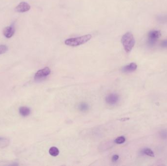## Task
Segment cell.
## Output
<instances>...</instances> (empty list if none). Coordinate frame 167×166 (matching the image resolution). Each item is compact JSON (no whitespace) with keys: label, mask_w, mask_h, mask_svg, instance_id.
Returning <instances> with one entry per match:
<instances>
[{"label":"cell","mask_w":167,"mask_h":166,"mask_svg":"<svg viewBox=\"0 0 167 166\" xmlns=\"http://www.w3.org/2000/svg\"><path fill=\"white\" fill-rule=\"evenodd\" d=\"M121 43L126 52H130L134 47L135 43V39L132 34L130 32L125 33L122 36Z\"/></svg>","instance_id":"1"},{"label":"cell","mask_w":167,"mask_h":166,"mask_svg":"<svg viewBox=\"0 0 167 166\" xmlns=\"http://www.w3.org/2000/svg\"><path fill=\"white\" fill-rule=\"evenodd\" d=\"M91 38V35L88 34L79 37L68 39L65 41V44L68 46L76 47L87 43Z\"/></svg>","instance_id":"2"},{"label":"cell","mask_w":167,"mask_h":166,"mask_svg":"<svg viewBox=\"0 0 167 166\" xmlns=\"http://www.w3.org/2000/svg\"><path fill=\"white\" fill-rule=\"evenodd\" d=\"M160 32L159 31L153 30L149 31L148 34L147 44L149 47H153L156 44L158 39L160 37Z\"/></svg>","instance_id":"3"},{"label":"cell","mask_w":167,"mask_h":166,"mask_svg":"<svg viewBox=\"0 0 167 166\" xmlns=\"http://www.w3.org/2000/svg\"><path fill=\"white\" fill-rule=\"evenodd\" d=\"M51 69L48 67H45L39 70L35 75V80H40L48 76L51 74Z\"/></svg>","instance_id":"4"},{"label":"cell","mask_w":167,"mask_h":166,"mask_svg":"<svg viewBox=\"0 0 167 166\" xmlns=\"http://www.w3.org/2000/svg\"><path fill=\"white\" fill-rule=\"evenodd\" d=\"M119 97L117 94H110L105 97V101L109 105H113L117 103Z\"/></svg>","instance_id":"5"},{"label":"cell","mask_w":167,"mask_h":166,"mask_svg":"<svg viewBox=\"0 0 167 166\" xmlns=\"http://www.w3.org/2000/svg\"><path fill=\"white\" fill-rule=\"evenodd\" d=\"M30 9V6L26 2H21L15 8L16 12L23 13L29 11Z\"/></svg>","instance_id":"6"},{"label":"cell","mask_w":167,"mask_h":166,"mask_svg":"<svg viewBox=\"0 0 167 166\" xmlns=\"http://www.w3.org/2000/svg\"><path fill=\"white\" fill-rule=\"evenodd\" d=\"M137 67V65L134 62H132L127 65L123 67L122 69V72L124 73L132 72L136 70Z\"/></svg>","instance_id":"7"},{"label":"cell","mask_w":167,"mask_h":166,"mask_svg":"<svg viewBox=\"0 0 167 166\" xmlns=\"http://www.w3.org/2000/svg\"><path fill=\"white\" fill-rule=\"evenodd\" d=\"M15 33V29L12 26H7L3 30V34L7 38H10Z\"/></svg>","instance_id":"8"},{"label":"cell","mask_w":167,"mask_h":166,"mask_svg":"<svg viewBox=\"0 0 167 166\" xmlns=\"http://www.w3.org/2000/svg\"><path fill=\"white\" fill-rule=\"evenodd\" d=\"M19 113L23 117H27L30 114V110L27 107H21L19 109Z\"/></svg>","instance_id":"9"},{"label":"cell","mask_w":167,"mask_h":166,"mask_svg":"<svg viewBox=\"0 0 167 166\" xmlns=\"http://www.w3.org/2000/svg\"><path fill=\"white\" fill-rule=\"evenodd\" d=\"M141 153L142 154H145L147 156L150 157H154V153L153 152V150H151L149 148H145L141 151Z\"/></svg>","instance_id":"10"},{"label":"cell","mask_w":167,"mask_h":166,"mask_svg":"<svg viewBox=\"0 0 167 166\" xmlns=\"http://www.w3.org/2000/svg\"><path fill=\"white\" fill-rule=\"evenodd\" d=\"M157 22L160 23H167V14L159 15L156 17Z\"/></svg>","instance_id":"11"},{"label":"cell","mask_w":167,"mask_h":166,"mask_svg":"<svg viewBox=\"0 0 167 166\" xmlns=\"http://www.w3.org/2000/svg\"><path fill=\"white\" fill-rule=\"evenodd\" d=\"M79 110L82 112H86L89 109V105L86 102H81L78 106Z\"/></svg>","instance_id":"12"},{"label":"cell","mask_w":167,"mask_h":166,"mask_svg":"<svg viewBox=\"0 0 167 166\" xmlns=\"http://www.w3.org/2000/svg\"><path fill=\"white\" fill-rule=\"evenodd\" d=\"M49 153L51 156H56L59 153V151L57 148L55 147H52L50 148L49 150Z\"/></svg>","instance_id":"13"},{"label":"cell","mask_w":167,"mask_h":166,"mask_svg":"<svg viewBox=\"0 0 167 166\" xmlns=\"http://www.w3.org/2000/svg\"><path fill=\"white\" fill-rule=\"evenodd\" d=\"M125 141V137H123V136H121V137H118L117 138H116L114 142L116 144H120L124 143Z\"/></svg>","instance_id":"14"},{"label":"cell","mask_w":167,"mask_h":166,"mask_svg":"<svg viewBox=\"0 0 167 166\" xmlns=\"http://www.w3.org/2000/svg\"><path fill=\"white\" fill-rule=\"evenodd\" d=\"M160 136L163 139H167V130H162L159 132Z\"/></svg>","instance_id":"15"},{"label":"cell","mask_w":167,"mask_h":166,"mask_svg":"<svg viewBox=\"0 0 167 166\" xmlns=\"http://www.w3.org/2000/svg\"><path fill=\"white\" fill-rule=\"evenodd\" d=\"M8 50V47L5 45H0V55L5 53Z\"/></svg>","instance_id":"16"},{"label":"cell","mask_w":167,"mask_h":166,"mask_svg":"<svg viewBox=\"0 0 167 166\" xmlns=\"http://www.w3.org/2000/svg\"><path fill=\"white\" fill-rule=\"evenodd\" d=\"M161 46L163 48H167V39H164L161 43Z\"/></svg>","instance_id":"17"},{"label":"cell","mask_w":167,"mask_h":166,"mask_svg":"<svg viewBox=\"0 0 167 166\" xmlns=\"http://www.w3.org/2000/svg\"><path fill=\"white\" fill-rule=\"evenodd\" d=\"M119 159V156L118 155H114L112 156V158H111V159H112V161L113 162H116V161H117Z\"/></svg>","instance_id":"18"},{"label":"cell","mask_w":167,"mask_h":166,"mask_svg":"<svg viewBox=\"0 0 167 166\" xmlns=\"http://www.w3.org/2000/svg\"><path fill=\"white\" fill-rule=\"evenodd\" d=\"M2 139H3V138H0V140H2Z\"/></svg>","instance_id":"19"}]
</instances>
